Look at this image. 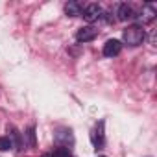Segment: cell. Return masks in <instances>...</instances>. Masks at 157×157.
Here are the masks:
<instances>
[{
  "mask_svg": "<svg viewBox=\"0 0 157 157\" xmlns=\"http://www.w3.org/2000/svg\"><path fill=\"white\" fill-rule=\"evenodd\" d=\"M8 131H10V135H8V137H10L11 144H13L17 150H22V135H21V133L15 129V128H10Z\"/></svg>",
  "mask_w": 157,
  "mask_h": 157,
  "instance_id": "cell-10",
  "label": "cell"
},
{
  "mask_svg": "<svg viewBox=\"0 0 157 157\" xmlns=\"http://www.w3.org/2000/svg\"><path fill=\"white\" fill-rule=\"evenodd\" d=\"M137 17V11L133 10V6L131 4H118V8H117V19L118 21H122V22H126V21H131V19H135Z\"/></svg>",
  "mask_w": 157,
  "mask_h": 157,
  "instance_id": "cell-5",
  "label": "cell"
},
{
  "mask_svg": "<svg viewBox=\"0 0 157 157\" xmlns=\"http://www.w3.org/2000/svg\"><path fill=\"white\" fill-rule=\"evenodd\" d=\"M83 4L82 2H76V0H68V2L65 4V13L68 17H80L83 13Z\"/></svg>",
  "mask_w": 157,
  "mask_h": 157,
  "instance_id": "cell-9",
  "label": "cell"
},
{
  "mask_svg": "<svg viewBox=\"0 0 157 157\" xmlns=\"http://www.w3.org/2000/svg\"><path fill=\"white\" fill-rule=\"evenodd\" d=\"M98 37V28H94V26H83V28H80L76 32V41L78 43H91V41H94Z\"/></svg>",
  "mask_w": 157,
  "mask_h": 157,
  "instance_id": "cell-4",
  "label": "cell"
},
{
  "mask_svg": "<svg viewBox=\"0 0 157 157\" xmlns=\"http://www.w3.org/2000/svg\"><path fill=\"white\" fill-rule=\"evenodd\" d=\"M26 139H28V146L30 148H33L35 144H37V140H35V126H28V129H26Z\"/></svg>",
  "mask_w": 157,
  "mask_h": 157,
  "instance_id": "cell-11",
  "label": "cell"
},
{
  "mask_svg": "<svg viewBox=\"0 0 157 157\" xmlns=\"http://www.w3.org/2000/svg\"><path fill=\"white\" fill-rule=\"evenodd\" d=\"M11 148H13V144H11L10 137H0V151H8Z\"/></svg>",
  "mask_w": 157,
  "mask_h": 157,
  "instance_id": "cell-13",
  "label": "cell"
},
{
  "mask_svg": "<svg viewBox=\"0 0 157 157\" xmlns=\"http://www.w3.org/2000/svg\"><path fill=\"white\" fill-rule=\"evenodd\" d=\"M104 126H105V122H104V120H100V122L94 126L93 133H91V140H93V144H94V148H96V150H98V148H102V146H104V142H105Z\"/></svg>",
  "mask_w": 157,
  "mask_h": 157,
  "instance_id": "cell-6",
  "label": "cell"
},
{
  "mask_svg": "<svg viewBox=\"0 0 157 157\" xmlns=\"http://www.w3.org/2000/svg\"><path fill=\"white\" fill-rule=\"evenodd\" d=\"M50 157H72V151L68 148H56L50 153Z\"/></svg>",
  "mask_w": 157,
  "mask_h": 157,
  "instance_id": "cell-12",
  "label": "cell"
},
{
  "mask_svg": "<svg viewBox=\"0 0 157 157\" xmlns=\"http://www.w3.org/2000/svg\"><path fill=\"white\" fill-rule=\"evenodd\" d=\"M54 140L57 144V148H72L74 146V133L70 128H59L54 133Z\"/></svg>",
  "mask_w": 157,
  "mask_h": 157,
  "instance_id": "cell-2",
  "label": "cell"
},
{
  "mask_svg": "<svg viewBox=\"0 0 157 157\" xmlns=\"http://www.w3.org/2000/svg\"><path fill=\"white\" fill-rule=\"evenodd\" d=\"M155 13H157V10H155L153 4H144V6L140 8V11L137 13V17L146 24V22H151V21L155 19Z\"/></svg>",
  "mask_w": 157,
  "mask_h": 157,
  "instance_id": "cell-8",
  "label": "cell"
},
{
  "mask_svg": "<svg viewBox=\"0 0 157 157\" xmlns=\"http://www.w3.org/2000/svg\"><path fill=\"white\" fill-rule=\"evenodd\" d=\"M144 37H146V33H144L142 26H139V24H131V26H128L122 32V39H124V43L128 46H139V44H142Z\"/></svg>",
  "mask_w": 157,
  "mask_h": 157,
  "instance_id": "cell-1",
  "label": "cell"
},
{
  "mask_svg": "<svg viewBox=\"0 0 157 157\" xmlns=\"http://www.w3.org/2000/svg\"><path fill=\"white\" fill-rule=\"evenodd\" d=\"M104 56L105 57H115V56H118L120 52H122V43L118 41V39H109L105 44H104Z\"/></svg>",
  "mask_w": 157,
  "mask_h": 157,
  "instance_id": "cell-7",
  "label": "cell"
},
{
  "mask_svg": "<svg viewBox=\"0 0 157 157\" xmlns=\"http://www.w3.org/2000/svg\"><path fill=\"white\" fill-rule=\"evenodd\" d=\"M104 8L100 6V4H87L85 8H83V13H82V17L87 21V22H96V21H100V19H104Z\"/></svg>",
  "mask_w": 157,
  "mask_h": 157,
  "instance_id": "cell-3",
  "label": "cell"
},
{
  "mask_svg": "<svg viewBox=\"0 0 157 157\" xmlns=\"http://www.w3.org/2000/svg\"><path fill=\"white\" fill-rule=\"evenodd\" d=\"M98 157H105V155H98Z\"/></svg>",
  "mask_w": 157,
  "mask_h": 157,
  "instance_id": "cell-14",
  "label": "cell"
}]
</instances>
